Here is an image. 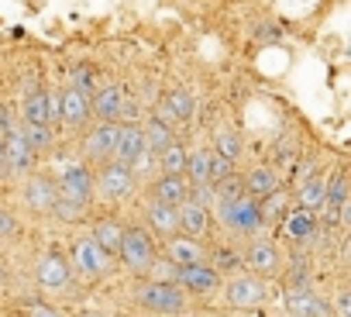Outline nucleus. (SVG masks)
<instances>
[{
  "label": "nucleus",
  "mask_w": 351,
  "mask_h": 317,
  "mask_svg": "<svg viewBox=\"0 0 351 317\" xmlns=\"http://www.w3.org/2000/svg\"><path fill=\"white\" fill-rule=\"evenodd\" d=\"M117 259L131 276H145L148 266L155 262V245L152 235L145 228H124L121 231V245H117Z\"/></svg>",
  "instance_id": "f257e3e1"
},
{
  "label": "nucleus",
  "mask_w": 351,
  "mask_h": 317,
  "mask_svg": "<svg viewBox=\"0 0 351 317\" xmlns=\"http://www.w3.org/2000/svg\"><path fill=\"white\" fill-rule=\"evenodd\" d=\"M217 218L228 231L234 235H258L262 221H258V200H252L248 193L231 197V200H217Z\"/></svg>",
  "instance_id": "f03ea898"
},
{
  "label": "nucleus",
  "mask_w": 351,
  "mask_h": 317,
  "mask_svg": "<svg viewBox=\"0 0 351 317\" xmlns=\"http://www.w3.org/2000/svg\"><path fill=\"white\" fill-rule=\"evenodd\" d=\"M138 303L145 310H155V314H183L186 310V293L176 286V283H158V279H145L138 290H134Z\"/></svg>",
  "instance_id": "7ed1b4c3"
},
{
  "label": "nucleus",
  "mask_w": 351,
  "mask_h": 317,
  "mask_svg": "<svg viewBox=\"0 0 351 317\" xmlns=\"http://www.w3.org/2000/svg\"><path fill=\"white\" fill-rule=\"evenodd\" d=\"M93 190L107 200H124L134 193V169L107 158V163H100V173L93 176Z\"/></svg>",
  "instance_id": "20e7f679"
},
{
  "label": "nucleus",
  "mask_w": 351,
  "mask_h": 317,
  "mask_svg": "<svg viewBox=\"0 0 351 317\" xmlns=\"http://www.w3.org/2000/svg\"><path fill=\"white\" fill-rule=\"evenodd\" d=\"M265 296H269V283L262 276H255V272L252 276H231L228 286H224L228 307H238V310L258 307V303H265Z\"/></svg>",
  "instance_id": "39448f33"
},
{
  "label": "nucleus",
  "mask_w": 351,
  "mask_h": 317,
  "mask_svg": "<svg viewBox=\"0 0 351 317\" xmlns=\"http://www.w3.org/2000/svg\"><path fill=\"white\" fill-rule=\"evenodd\" d=\"M0 141H4V173H11V176L32 173V166H35V155H38V152L28 145L25 131H21V128H8Z\"/></svg>",
  "instance_id": "423d86ee"
},
{
  "label": "nucleus",
  "mask_w": 351,
  "mask_h": 317,
  "mask_svg": "<svg viewBox=\"0 0 351 317\" xmlns=\"http://www.w3.org/2000/svg\"><path fill=\"white\" fill-rule=\"evenodd\" d=\"M110 259L114 255H107L93 238H80L76 245H73V255H69V266L80 272V276H86V279H97V276H107V269H110Z\"/></svg>",
  "instance_id": "0eeeda50"
},
{
  "label": "nucleus",
  "mask_w": 351,
  "mask_h": 317,
  "mask_svg": "<svg viewBox=\"0 0 351 317\" xmlns=\"http://www.w3.org/2000/svg\"><path fill=\"white\" fill-rule=\"evenodd\" d=\"M176 286L183 293H197V296H207L214 290H221V272L207 262H197V266H176Z\"/></svg>",
  "instance_id": "6e6552de"
},
{
  "label": "nucleus",
  "mask_w": 351,
  "mask_h": 317,
  "mask_svg": "<svg viewBox=\"0 0 351 317\" xmlns=\"http://www.w3.org/2000/svg\"><path fill=\"white\" fill-rule=\"evenodd\" d=\"M35 279L42 290H66L73 283V266L62 252H42L35 262Z\"/></svg>",
  "instance_id": "1a4fd4ad"
},
{
  "label": "nucleus",
  "mask_w": 351,
  "mask_h": 317,
  "mask_svg": "<svg viewBox=\"0 0 351 317\" xmlns=\"http://www.w3.org/2000/svg\"><path fill=\"white\" fill-rule=\"evenodd\" d=\"M245 262H248V269H252L255 276H262V279H272V276L282 272V252H279L269 238H255V242L248 245V252H245Z\"/></svg>",
  "instance_id": "9d476101"
},
{
  "label": "nucleus",
  "mask_w": 351,
  "mask_h": 317,
  "mask_svg": "<svg viewBox=\"0 0 351 317\" xmlns=\"http://www.w3.org/2000/svg\"><path fill=\"white\" fill-rule=\"evenodd\" d=\"M145 134H141V128L138 124H121L117 128V141H114V163H121V166H141L145 163Z\"/></svg>",
  "instance_id": "9b49d317"
},
{
  "label": "nucleus",
  "mask_w": 351,
  "mask_h": 317,
  "mask_svg": "<svg viewBox=\"0 0 351 317\" xmlns=\"http://www.w3.org/2000/svg\"><path fill=\"white\" fill-rule=\"evenodd\" d=\"M56 193H59V197H66V200L90 204V197H93V176H90V169H86V166H80V163L66 166V169H62V176L56 180Z\"/></svg>",
  "instance_id": "f8f14e48"
},
{
  "label": "nucleus",
  "mask_w": 351,
  "mask_h": 317,
  "mask_svg": "<svg viewBox=\"0 0 351 317\" xmlns=\"http://www.w3.org/2000/svg\"><path fill=\"white\" fill-rule=\"evenodd\" d=\"M90 121V93L69 86L59 93V124L69 128V131H80L83 124Z\"/></svg>",
  "instance_id": "ddd939ff"
},
{
  "label": "nucleus",
  "mask_w": 351,
  "mask_h": 317,
  "mask_svg": "<svg viewBox=\"0 0 351 317\" xmlns=\"http://www.w3.org/2000/svg\"><path fill=\"white\" fill-rule=\"evenodd\" d=\"M117 128H121V124H114V121H100L93 131H86V138H83V155L90 158V163H107V158H114Z\"/></svg>",
  "instance_id": "4468645a"
},
{
  "label": "nucleus",
  "mask_w": 351,
  "mask_h": 317,
  "mask_svg": "<svg viewBox=\"0 0 351 317\" xmlns=\"http://www.w3.org/2000/svg\"><path fill=\"white\" fill-rule=\"evenodd\" d=\"M145 221H148L152 235H158V238H172V235H180V214H176V204L152 200V204L145 207Z\"/></svg>",
  "instance_id": "2eb2a0df"
},
{
  "label": "nucleus",
  "mask_w": 351,
  "mask_h": 317,
  "mask_svg": "<svg viewBox=\"0 0 351 317\" xmlns=\"http://www.w3.org/2000/svg\"><path fill=\"white\" fill-rule=\"evenodd\" d=\"M286 303L300 317H330V303L320 300L310 286H289L286 290Z\"/></svg>",
  "instance_id": "dca6fc26"
},
{
  "label": "nucleus",
  "mask_w": 351,
  "mask_h": 317,
  "mask_svg": "<svg viewBox=\"0 0 351 317\" xmlns=\"http://www.w3.org/2000/svg\"><path fill=\"white\" fill-rule=\"evenodd\" d=\"M165 259L176 266H197V262H207V252L190 235H172V238H165Z\"/></svg>",
  "instance_id": "f3484780"
},
{
  "label": "nucleus",
  "mask_w": 351,
  "mask_h": 317,
  "mask_svg": "<svg viewBox=\"0 0 351 317\" xmlns=\"http://www.w3.org/2000/svg\"><path fill=\"white\" fill-rule=\"evenodd\" d=\"M176 214H180V231H183V235L204 242V235H207V228H210V211H207V207H200L197 200L186 197L183 204H176Z\"/></svg>",
  "instance_id": "a211bd4d"
},
{
  "label": "nucleus",
  "mask_w": 351,
  "mask_h": 317,
  "mask_svg": "<svg viewBox=\"0 0 351 317\" xmlns=\"http://www.w3.org/2000/svg\"><path fill=\"white\" fill-rule=\"evenodd\" d=\"M121 104H124V90L121 86H100V90L90 93V117L117 121L121 117Z\"/></svg>",
  "instance_id": "6ab92c4d"
},
{
  "label": "nucleus",
  "mask_w": 351,
  "mask_h": 317,
  "mask_svg": "<svg viewBox=\"0 0 351 317\" xmlns=\"http://www.w3.org/2000/svg\"><path fill=\"white\" fill-rule=\"evenodd\" d=\"M56 197H59L56 193V180H49V176H32L28 187H25V200H28V207L35 214H52Z\"/></svg>",
  "instance_id": "aec40b11"
},
{
  "label": "nucleus",
  "mask_w": 351,
  "mask_h": 317,
  "mask_svg": "<svg viewBox=\"0 0 351 317\" xmlns=\"http://www.w3.org/2000/svg\"><path fill=\"white\" fill-rule=\"evenodd\" d=\"M282 231H286L296 245H303V242H310L313 231H317V214H310V211H303V207L286 211V218H282Z\"/></svg>",
  "instance_id": "412c9836"
},
{
  "label": "nucleus",
  "mask_w": 351,
  "mask_h": 317,
  "mask_svg": "<svg viewBox=\"0 0 351 317\" xmlns=\"http://www.w3.org/2000/svg\"><path fill=\"white\" fill-rule=\"evenodd\" d=\"M324 200H327V180H324V176H306V180L296 187V204H300L303 211L320 214Z\"/></svg>",
  "instance_id": "4be33fe9"
},
{
  "label": "nucleus",
  "mask_w": 351,
  "mask_h": 317,
  "mask_svg": "<svg viewBox=\"0 0 351 317\" xmlns=\"http://www.w3.org/2000/svg\"><path fill=\"white\" fill-rule=\"evenodd\" d=\"M282 183H279V176H276V169H269V166H255L248 176H245V193L252 197V200H262V197H269L272 190H279Z\"/></svg>",
  "instance_id": "5701e85b"
},
{
  "label": "nucleus",
  "mask_w": 351,
  "mask_h": 317,
  "mask_svg": "<svg viewBox=\"0 0 351 317\" xmlns=\"http://www.w3.org/2000/svg\"><path fill=\"white\" fill-rule=\"evenodd\" d=\"M286 211H289V193L279 187V190H272L269 197H262L258 200V221H262V231L269 228V224H276V221H282L286 218Z\"/></svg>",
  "instance_id": "b1692460"
},
{
  "label": "nucleus",
  "mask_w": 351,
  "mask_h": 317,
  "mask_svg": "<svg viewBox=\"0 0 351 317\" xmlns=\"http://www.w3.org/2000/svg\"><path fill=\"white\" fill-rule=\"evenodd\" d=\"M141 134H145V152L148 155H158L169 141H176V134H172V128L155 114V117H148V124L141 128Z\"/></svg>",
  "instance_id": "393cba45"
},
{
  "label": "nucleus",
  "mask_w": 351,
  "mask_h": 317,
  "mask_svg": "<svg viewBox=\"0 0 351 317\" xmlns=\"http://www.w3.org/2000/svg\"><path fill=\"white\" fill-rule=\"evenodd\" d=\"M152 193H155V200H165V204H183L186 193H190V183L183 176H169L165 173L162 180H155Z\"/></svg>",
  "instance_id": "a878e982"
},
{
  "label": "nucleus",
  "mask_w": 351,
  "mask_h": 317,
  "mask_svg": "<svg viewBox=\"0 0 351 317\" xmlns=\"http://www.w3.org/2000/svg\"><path fill=\"white\" fill-rule=\"evenodd\" d=\"M186 183L190 187H200V183H210V152L207 148H193L186 155V169H183Z\"/></svg>",
  "instance_id": "bb28decb"
},
{
  "label": "nucleus",
  "mask_w": 351,
  "mask_h": 317,
  "mask_svg": "<svg viewBox=\"0 0 351 317\" xmlns=\"http://www.w3.org/2000/svg\"><path fill=\"white\" fill-rule=\"evenodd\" d=\"M186 145H180V141H169L162 152H158V163H162V173H169V176H183V169H186Z\"/></svg>",
  "instance_id": "cd10ccee"
},
{
  "label": "nucleus",
  "mask_w": 351,
  "mask_h": 317,
  "mask_svg": "<svg viewBox=\"0 0 351 317\" xmlns=\"http://www.w3.org/2000/svg\"><path fill=\"white\" fill-rule=\"evenodd\" d=\"M121 231H124V228H121L117 221H97V224H93V235H90V238H93V242H97V245H100V248H104L107 255H117V245H121Z\"/></svg>",
  "instance_id": "c85d7f7f"
},
{
  "label": "nucleus",
  "mask_w": 351,
  "mask_h": 317,
  "mask_svg": "<svg viewBox=\"0 0 351 317\" xmlns=\"http://www.w3.org/2000/svg\"><path fill=\"white\" fill-rule=\"evenodd\" d=\"M25 121L28 124H49V90H35L25 97Z\"/></svg>",
  "instance_id": "c756f323"
},
{
  "label": "nucleus",
  "mask_w": 351,
  "mask_h": 317,
  "mask_svg": "<svg viewBox=\"0 0 351 317\" xmlns=\"http://www.w3.org/2000/svg\"><path fill=\"white\" fill-rule=\"evenodd\" d=\"M169 110H172V117L176 121H183V124H190L193 121V110H197V100H193V93L190 90H172L169 93Z\"/></svg>",
  "instance_id": "7c9ffc66"
},
{
  "label": "nucleus",
  "mask_w": 351,
  "mask_h": 317,
  "mask_svg": "<svg viewBox=\"0 0 351 317\" xmlns=\"http://www.w3.org/2000/svg\"><path fill=\"white\" fill-rule=\"evenodd\" d=\"M210 262L217 272H238L241 269V252L228 248V245H214L210 248Z\"/></svg>",
  "instance_id": "2f4dec72"
},
{
  "label": "nucleus",
  "mask_w": 351,
  "mask_h": 317,
  "mask_svg": "<svg viewBox=\"0 0 351 317\" xmlns=\"http://www.w3.org/2000/svg\"><path fill=\"white\" fill-rule=\"evenodd\" d=\"M21 131H25V138H28V145H32L35 152H49V148H52V141H56L52 124H25Z\"/></svg>",
  "instance_id": "473e14b6"
},
{
  "label": "nucleus",
  "mask_w": 351,
  "mask_h": 317,
  "mask_svg": "<svg viewBox=\"0 0 351 317\" xmlns=\"http://www.w3.org/2000/svg\"><path fill=\"white\" fill-rule=\"evenodd\" d=\"M52 214H56L62 224H76V221L86 218V204H80V200H66V197H56Z\"/></svg>",
  "instance_id": "72a5a7b5"
},
{
  "label": "nucleus",
  "mask_w": 351,
  "mask_h": 317,
  "mask_svg": "<svg viewBox=\"0 0 351 317\" xmlns=\"http://www.w3.org/2000/svg\"><path fill=\"white\" fill-rule=\"evenodd\" d=\"M214 193H217V200L241 197V193H245V180H241V176H234V173H228L224 180H217V183H214Z\"/></svg>",
  "instance_id": "f704fd0d"
},
{
  "label": "nucleus",
  "mask_w": 351,
  "mask_h": 317,
  "mask_svg": "<svg viewBox=\"0 0 351 317\" xmlns=\"http://www.w3.org/2000/svg\"><path fill=\"white\" fill-rule=\"evenodd\" d=\"M217 155H224V158H231V163H238V158H241V138L231 134V131H221V134H217Z\"/></svg>",
  "instance_id": "c9c22d12"
},
{
  "label": "nucleus",
  "mask_w": 351,
  "mask_h": 317,
  "mask_svg": "<svg viewBox=\"0 0 351 317\" xmlns=\"http://www.w3.org/2000/svg\"><path fill=\"white\" fill-rule=\"evenodd\" d=\"M145 276H148V279H158V283H176V262H169V259L158 262V259H155Z\"/></svg>",
  "instance_id": "e433bc0d"
},
{
  "label": "nucleus",
  "mask_w": 351,
  "mask_h": 317,
  "mask_svg": "<svg viewBox=\"0 0 351 317\" xmlns=\"http://www.w3.org/2000/svg\"><path fill=\"white\" fill-rule=\"evenodd\" d=\"M228 173H234V163H231V158H224V155H217V152H210V183L224 180Z\"/></svg>",
  "instance_id": "4c0bfd02"
},
{
  "label": "nucleus",
  "mask_w": 351,
  "mask_h": 317,
  "mask_svg": "<svg viewBox=\"0 0 351 317\" xmlns=\"http://www.w3.org/2000/svg\"><path fill=\"white\" fill-rule=\"evenodd\" d=\"M73 86L83 93H93V69L90 66H76L73 69Z\"/></svg>",
  "instance_id": "58836bf2"
},
{
  "label": "nucleus",
  "mask_w": 351,
  "mask_h": 317,
  "mask_svg": "<svg viewBox=\"0 0 351 317\" xmlns=\"http://www.w3.org/2000/svg\"><path fill=\"white\" fill-rule=\"evenodd\" d=\"M14 235H18V218L0 211V238H14Z\"/></svg>",
  "instance_id": "ea45409f"
},
{
  "label": "nucleus",
  "mask_w": 351,
  "mask_h": 317,
  "mask_svg": "<svg viewBox=\"0 0 351 317\" xmlns=\"http://www.w3.org/2000/svg\"><path fill=\"white\" fill-rule=\"evenodd\" d=\"M334 307H337V317H351V296H348V290L337 293V303Z\"/></svg>",
  "instance_id": "a19ab883"
},
{
  "label": "nucleus",
  "mask_w": 351,
  "mask_h": 317,
  "mask_svg": "<svg viewBox=\"0 0 351 317\" xmlns=\"http://www.w3.org/2000/svg\"><path fill=\"white\" fill-rule=\"evenodd\" d=\"M32 317H62L56 307H32Z\"/></svg>",
  "instance_id": "79ce46f5"
},
{
  "label": "nucleus",
  "mask_w": 351,
  "mask_h": 317,
  "mask_svg": "<svg viewBox=\"0 0 351 317\" xmlns=\"http://www.w3.org/2000/svg\"><path fill=\"white\" fill-rule=\"evenodd\" d=\"M293 176H296V180H300V183H303V180H306V176H313V163H303V166H300V169H293Z\"/></svg>",
  "instance_id": "37998d69"
},
{
  "label": "nucleus",
  "mask_w": 351,
  "mask_h": 317,
  "mask_svg": "<svg viewBox=\"0 0 351 317\" xmlns=\"http://www.w3.org/2000/svg\"><path fill=\"white\" fill-rule=\"evenodd\" d=\"M4 283H8V272H4V266H0V290H4Z\"/></svg>",
  "instance_id": "c03bdc74"
},
{
  "label": "nucleus",
  "mask_w": 351,
  "mask_h": 317,
  "mask_svg": "<svg viewBox=\"0 0 351 317\" xmlns=\"http://www.w3.org/2000/svg\"><path fill=\"white\" fill-rule=\"evenodd\" d=\"M0 173H4V141H0Z\"/></svg>",
  "instance_id": "a18cd8bd"
},
{
  "label": "nucleus",
  "mask_w": 351,
  "mask_h": 317,
  "mask_svg": "<svg viewBox=\"0 0 351 317\" xmlns=\"http://www.w3.org/2000/svg\"><path fill=\"white\" fill-rule=\"evenodd\" d=\"M83 317H100V314H83Z\"/></svg>",
  "instance_id": "49530a36"
},
{
  "label": "nucleus",
  "mask_w": 351,
  "mask_h": 317,
  "mask_svg": "<svg viewBox=\"0 0 351 317\" xmlns=\"http://www.w3.org/2000/svg\"><path fill=\"white\" fill-rule=\"evenodd\" d=\"M286 317H300V314H293V310H289V314H286Z\"/></svg>",
  "instance_id": "de8ad7c7"
}]
</instances>
